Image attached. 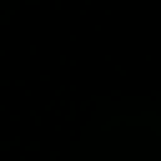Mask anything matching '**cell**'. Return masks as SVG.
Instances as JSON below:
<instances>
[]
</instances>
